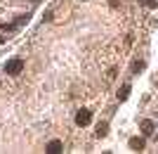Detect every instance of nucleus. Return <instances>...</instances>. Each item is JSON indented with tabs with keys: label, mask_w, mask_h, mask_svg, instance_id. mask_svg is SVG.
Instances as JSON below:
<instances>
[{
	"label": "nucleus",
	"mask_w": 158,
	"mask_h": 154,
	"mask_svg": "<svg viewBox=\"0 0 158 154\" xmlns=\"http://www.w3.org/2000/svg\"><path fill=\"white\" fill-rule=\"evenodd\" d=\"M21 71H24V62L21 59H10L5 64V74H10V76H19Z\"/></svg>",
	"instance_id": "f257e3e1"
},
{
	"label": "nucleus",
	"mask_w": 158,
	"mask_h": 154,
	"mask_svg": "<svg viewBox=\"0 0 158 154\" xmlns=\"http://www.w3.org/2000/svg\"><path fill=\"white\" fill-rule=\"evenodd\" d=\"M90 121H92V112L90 109H80L76 114V126H87Z\"/></svg>",
	"instance_id": "f03ea898"
},
{
	"label": "nucleus",
	"mask_w": 158,
	"mask_h": 154,
	"mask_svg": "<svg viewBox=\"0 0 158 154\" xmlns=\"http://www.w3.org/2000/svg\"><path fill=\"white\" fill-rule=\"evenodd\" d=\"M45 152H50V154H59V152H64V145H61L59 140H52V142H47Z\"/></svg>",
	"instance_id": "7ed1b4c3"
},
{
	"label": "nucleus",
	"mask_w": 158,
	"mask_h": 154,
	"mask_svg": "<svg viewBox=\"0 0 158 154\" xmlns=\"http://www.w3.org/2000/svg\"><path fill=\"white\" fill-rule=\"evenodd\" d=\"M144 138H130V149H135V152H142L144 149Z\"/></svg>",
	"instance_id": "20e7f679"
},
{
	"label": "nucleus",
	"mask_w": 158,
	"mask_h": 154,
	"mask_svg": "<svg viewBox=\"0 0 158 154\" xmlns=\"http://www.w3.org/2000/svg\"><path fill=\"white\" fill-rule=\"evenodd\" d=\"M139 128H142V133H144V135H151V133H153V128H156V126H153V121L144 119V121H142V126H139Z\"/></svg>",
	"instance_id": "39448f33"
},
{
	"label": "nucleus",
	"mask_w": 158,
	"mask_h": 154,
	"mask_svg": "<svg viewBox=\"0 0 158 154\" xmlns=\"http://www.w3.org/2000/svg\"><path fill=\"white\" fill-rule=\"evenodd\" d=\"M127 97H130V86L125 83V86H123V88L118 90V100H120V102H125Z\"/></svg>",
	"instance_id": "423d86ee"
},
{
	"label": "nucleus",
	"mask_w": 158,
	"mask_h": 154,
	"mask_svg": "<svg viewBox=\"0 0 158 154\" xmlns=\"http://www.w3.org/2000/svg\"><path fill=\"white\" fill-rule=\"evenodd\" d=\"M106 133H109V123H99L97 126V138H106Z\"/></svg>",
	"instance_id": "0eeeda50"
},
{
	"label": "nucleus",
	"mask_w": 158,
	"mask_h": 154,
	"mask_svg": "<svg viewBox=\"0 0 158 154\" xmlns=\"http://www.w3.org/2000/svg\"><path fill=\"white\" fill-rule=\"evenodd\" d=\"M142 5L149 7V10H156V7H158V0H142Z\"/></svg>",
	"instance_id": "6e6552de"
},
{
	"label": "nucleus",
	"mask_w": 158,
	"mask_h": 154,
	"mask_svg": "<svg viewBox=\"0 0 158 154\" xmlns=\"http://www.w3.org/2000/svg\"><path fill=\"white\" fill-rule=\"evenodd\" d=\"M142 67H144L142 62H132V71H135V74H137V71H139V69H142Z\"/></svg>",
	"instance_id": "1a4fd4ad"
},
{
	"label": "nucleus",
	"mask_w": 158,
	"mask_h": 154,
	"mask_svg": "<svg viewBox=\"0 0 158 154\" xmlns=\"http://www.w3.org/2000/svg\"><path fill=\"white\" fill-rule=\"evenodd\" d=\"M0 43H5V38H2V36H0Z\"/></svg>",
	"instance_id": "9d476101"
}]
</instances>
